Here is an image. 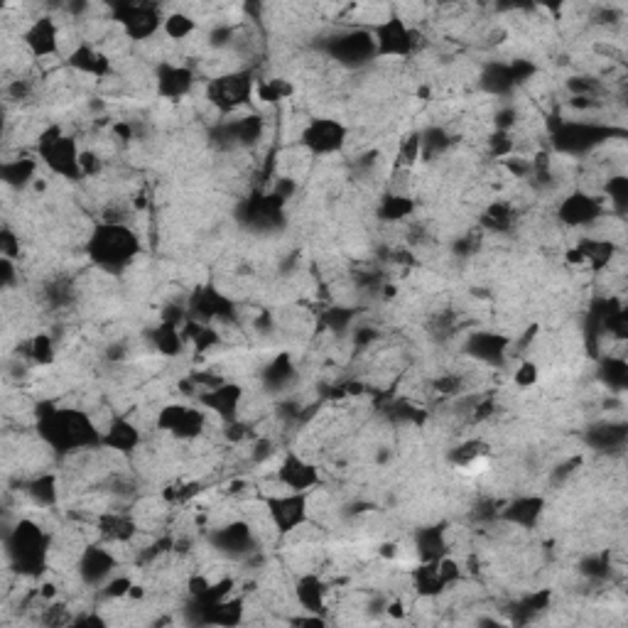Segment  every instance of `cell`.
<instances>
[{
	"instance_id": "cell-5",
	"label": "cell",
	"mask_w": 628,
	"mask_h": 628,
	"mask_svg": "<svg viewBox=\"0 0 628 628\" xmlns=\"http://www.w3.org/2000/svg\"><path fill=\"white\" fill-rule=\"evenodd\" d=\"M256 86L258 81L253 79L251 72L224 74V77H216L211 81L207 89V99L221 113H231L246 106L256 96Z\"/></svg>"
},
{
	"instance_id": "cell-3",
	"label": "cell",
	"mask_w": 628,
	"mask_h": 628,
	"mask_svg": "<svg viewBox=\"0 0 628 628\" xmlns=\"http://www.w3.org/2000/svg\"><path fill=\"white\" fill-rule=\"evenodd\" d=\"M47 550H50V545H47L45 533L32 521L18 523V528L8 538V555L13 557L18 572H25V575L42 572L47 560Z\"/></svg>"
},
{
	"instance_id": "cell-1",
	"label": "cell",
	"mask_w": 628,
	"mask_h": 628,
	"mask_svg": "<svg viewBox=\"0 0 628 628\" xmlns=\"http://www.w3.org/2000/svg\"><path fill=\"white\" fill-rule=\"evenodd\" d=\"M37 430L45 437L47 445L62 452H77L89 445H101V432L91 422L89 415L79 413V410H50L42 413Z\"/></svg>"
},
{
	"instance_id": "cell-7",
	"label": "cell",
	"mask_w": 628,
	"mask_h": 628,
	"mask_svg": "<svg viewBox=\"0 0 628 628\" xmlns=\"http://www.w3.org/2000/svg\"><path fill=\"white\" fill-rule=\"evenodd\" d=\"M207 415L202 405H167L157 413V427L177 440H197L207 430Z\"/></svg>"
},
{
	"instance_id": "cell-22",
	"label": "cell",
	"mask_w": 628,
	"mask_h": 628,
	"mask_svg": "<svg viewBox=\"0 0 628 628\" xmlns=\"http://www.w3.org/2000/svg\"><path fill=\"white\" fill-rule=\"evenodd\" d=\"M162 30H165V35L170 37V40L182 42V40H187L194 30H197V20H194L192 15L177 10V13L167 15L165 23H162Z\"/></svg>"
},
{
	"instance_id": "cell-13",
	"label": "cell",
	"mask_w": 628,
	"mask_h": 628,
	"mask_svg": "<svg viewBox=\"0 0 628 628\" xmlns=\"http://www.w3.org/2000/svg\"><path fill=\"white\" fill-rule=\"evenodd\" d=\"M194 86V72L182 64L160 62L155 69V89L162 99L177 101L187 96Z\"/></svg>"
},
{
	"instance_id": "cell-4",
	"label": "cell",
	"mask_w": 628,
	"mask_h": 628,
	"mask_svg": "<svg viewBox=\"0 0 628 628\" xmlns=\"http://www.w3.org/2000/svg\"><path fill=\"white\" fill-rule=\"evenodd\" d=\"M40 160L64 180H79L81 175V150L79 143L69 135H62L59 128H50L40 138Z\"/></svg>"
},
{
	"instance_id": "cell-6",
	"label": "cell",
	"mask_w": 628,
	"mask_h": 628,
	"mask_svg": "<svg viewBox=\"0 0 628 628\" xmlns=\"http://www.w3.org/2000/svg\"><path fill=\"white\" fill-rule=\"evenodd\" d=\"M368 32H371L378 57H408L415 52L413 27L405 23V18H400V15L393 13L378 20Z\"/></svg>"
},
{
	"instance_id": "cell-11",
	"label": "cell",
	"mask_w": 628,
	"mask_h": 628,
	"mask_svg": "<svg viewBox=\"0 0 628 628\" xmlns=\"http://www.w3.org/2000/svg\"><path fill=\"white\" fill-rule=\"evenodd\" d=\"M23 45L37 59H50L59 54V25L52 15L35 18L23 32Z\"/></svg>"
},
{
	"instance_id": "cell-12",
	"label": "cell",
	"mask_w": 628,
	"mask_h": 628,
	"mask_svg": "<svg viewBox=\"0 0 628 628\" xmlns=\"http://www.w3.org/2000/svg\"><path fill=\"white\" fill-rule=\"evenodd\" d=\"M241 400H243L241 386H236V383H219L216 388H211V391L199 395L197 403L202 405L207 413H214L216 418L229 422L231 425V422H236L238 418Z\"/></svg>"
},
{
	"instance_id": "cell-20",
	"label": "cell",
	"mask_w": 628,
	"mask_h": 628,
	"mask_svg": "<svg viewBox=\"0 0 628 628\" xmlns=\"http://www.w3.org/2000/svg\"><path fill=\"white\" fill-rule=\"evenodd\" d=\"M540 508H543V503H540L538 498H518V501H513L511 506L506 508L503 518H506L508 523H516V525H523V528H530V525L538 521Z\"/></svg>"
},
{
	"instance_id": "cell-15",
	"label": "cell",
	"mask_w": 628,
	"mask_h": 628,
	"mask_svg": "<svg viewBox=\"0 0 628 628\" xmlns=\"http://www.w3.org/2000/svg\"><path fill=\"white\" fill-rule=\"evenodd\" d=\"M113 570H116V557L111 552L99 548V545H91L79 555L77 560V572L81 577V582L91 584V587H104L108 579L113 577Z\"/></svg>"
},
{
	"instance_id": "cell-18",
	"label": "cell",
	"mask_w": 628,
	"mask_h": 628,
	"mask_svg": "<svg viewBox=\"0 0 628 628\" xmlns=\"http://www.w3.org/2000/svg\"><path fill=\"white\" fill-rule=\"evenodd\" d=\"M101 445L111 447L116 454H131L140 445V430L131 420L118 418L108 425L104 437H101Z\"/></svg>"
},
{
	"instance_id": "cell-2",
	"label": "cell",
	"mask_w": 628,
	"mask_h": 628,
	"mask_svg": "<svg viewBox=\"0 0 628 628\" xmlns=\"http://www.w3.org/2000/svg\"><path fill=\"white\" fill-rule=\"evenodd\" d=\"M86 253L101 270H123L140 253V238L128 224L104 221L86 241Z\"/></svg>"
},
{
	"instance_id": "cell-21",
	"label": "cell",
	"mask_w": 628,
	"mask_h": 628,
	"mask_svg": "<svg viewBox=\"0 0 628 628\" xmlns=\"http://www.w3.org/2000/svg\"><path fill=\"white\" fill-rule=\"evenodd\" d=\"M37 162L30 157H18V160H10L3 165V180L10 187H25L27 182L35 180Z\"/></svg>"
},
{
	"instance_id": "cell-19",
	"label": "cell",
	"mask_w": 628,
	"mask_h": 628,
	"mask_svg": "<svg viewBox=\"0 0 628 628\" xmlns=\"http://www.w3.org/2000/svg\"><path fill=\"white\" fill-rule=\"evenodd\" d=\"M295 597L297 604L302 606V611H307V614H322L324 606H327V587H324L319 577H302L297 582Z\"/></svg>"
},
{
	"instance_id": "cell-17",
	"label": "cell",
	"mask_w": 628,
	"mask_h": 628,
	"mask_svg": "<svg viewBox=\"0 0 628 628\" xmlns=\"http://www.w3.org/2000/svg\"><path fill=\"white\" fill-rule=\"evenodd\" d=\"M67 64L74 69V72L86 74V77H106L111 72V62L101 50H96L89 42H81L79 47H74L72 54L67 57Z\"/></svg>"
},
{
	"instance_id": "cell-14",
	"label": "cell",
	"mask_w": 628,
	"mask_h": 628,
	"mask_svg": "<svg viewBox=\"0 0 628 628\" xmlns=\"http://www.w3.org/2000/svg\"><path fill=\"white\" fill-rule=\"evenodd\" d=\"M278 481L292 494H312L314 486H319V471L297 454H288V459L278 467Z\"/></svg>"
},
{
	"instance_id": "cell-16",
	"label": "cell",
	"mask_w": 628,
	"mask_h": 628,
	"mask_svg": "<svg viewBox=\"0 0 628 628\" xmlns=\"http://www.w3.org/2000/svg\"><path fill=\"white\" fill-rule=\"evenodd\" d=\"M604 214L602 204L592 194L577 192L572 197H567L560 207V219L570 226H589Z\"/></svg>"
},
{
	"instance_id": "cell-23",
	"label": "cell",
	"mask_w": 628,
	"mask_h": 628,
	"mask_svg": "<svg viewBox=\"0 0 628 628\" xmlns=\"http://www.w3.org/2000/svg\"><path fill=\"white\" fill-rule=\"evenodd\" d=\"M538 381H540V368L535 361H523V364L516 368V373H513V383H516L518 388H533Z\"/></svg>"
},
{
	"instance_id": "cell-9",
	"label": "cell",
	"mask_w": 628,
	"mask_h": 628,
	"mask_svg": "<svg viewBox=\"0 0 628 628\" xmlns=\"http://www.w3.org/2000/svg\"><path fill=\"white\" fill-rule=\"evenodd\" d=\"M302 145L312 155H337L346 145V128L339 121H334V118H314L302 131Z\"/></svg>"
},
{
	"instance_id": "cell-10",
	"label": "cell",
	"mask_w": 628,
	"mask_h": 628,
	"mask_svg": "<svg viewBox=\"0 0 628 628\" xmlns=\"http://www.w3.org/2000/svg\"><path fill=\"white\" fill-rule=\"evenodd\" d=\"M116 23H121L123 32L133 40H150L157 30H162L165 18L160 15L157 5H145V3H131L116 8Z\"/></svg>"
},
{
	"instance_id": "cell-8",
	"label": "cell",
	"mask_w": 628,
	"mask_h": 628,
	"mask_svg": "<svg viewBox=\"0 0 628 628\" xmlns=\"http://www.w3.org/2000/svg\"><path fill=\"white\" fill-rule=\"evenodd\" d=\"M310 501V494H292V491H285V494L270 496L265 501V513H268L270 523L278 530L280 535H288L300 530L302 525L307 523V506Z\"/></svg>"
}]
</instances>
